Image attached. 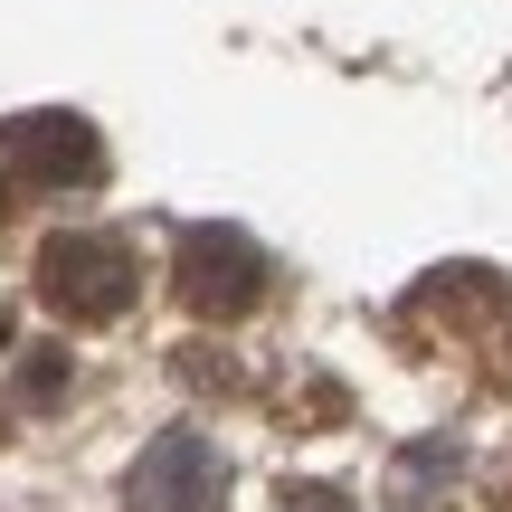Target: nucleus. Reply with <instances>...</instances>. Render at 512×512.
Masks as SVG:
<instances>
[{"label": "nucleus", "mask_w": 512, "mask_h": 512, "mask_svg": "<svg viewBox=\"0 0 512 512\" xmlns=\"http://www.w3.org/2000/svg\"><path fill=\"white\" fill-rule=\"evenodd\" d=\"M133 285H143V266L114 228H57L38 247V304L57 323H114V313H133Z\"/></svg>", "instance_id": "f257e3e1"}, {"label": "nucleus", "mask_w": 512, "mask_h": 512, "mask_svg": "<svg viewBox=\"0 0 512 512\" xmlns=\"http://www.w3.org/2000/svg\"><path fill=\"white\" fill-rule=\"evenodd\" d=\"M171 294H181V313H200V323H247V313L266 304V247H256L247 228H181V247H171Z\"/></svg>", "instance_id": "f03ea898"}, {"label": "nucleus", "mask_w": 512, "mask_h": 512, "mask_svg": "<svg viewBox=\"0 0 512 512\" xmlns=\"http://www.w3.org/2000/svg\"><path fill=\"white\" fill-rule=\"evenodd\" d=\"M0 171L29 190H95L105 181V133L67 105H38V114H10L0 124Z\"/></svg>", "instance_id": "7ed1b4c3"}, {"label": "nucleus", "mask_w": 512, "mask_h": 512, "mask_svg": "<svg viewBox=\"0 0 512 512\" xmlns=\"http://www.w3.org/2000/svg\"><path fill=\"white\" fill-rule=\"evenodd\" d=\"M228 503V456L200 437V427H171L133 456L124 475V512H219Z\"/></svg>", "instance_id": "20e7f679"}, {"label": "nucleus", "mask_w": 512, "mask_h": 512, "mask_svg": "<svg viewBox=\"0 0 512 512\" xmlns=\"http://www.w3.org/2000/svg\"><path fill=\"white\" fill-rule=\"evenodd\" d=\"M67 399V351H29V408H57Z\"/></svg>", "instance_id": "39448f33"}, {"label": "nucleus", "mask_w": 512, "mask_h": 512, "mask_svg": "<svg viewBox=\"0 0 512 512\" xmlns=\"http://www.w3.org/2000/svg\"><path fill=\"white\" fill-rule=\"evenodd\" d=\"M285 512H351L342 484H285Z\"/></svg>", "instance_id": "423d86ee"}, {"label": "nucleus", "mask_w": 512, "mask_h": 512, "mask_svg": "<svg viewBox=\"0 0 512 512\" xmlns=\"http://www.w3.org/2000/svg\"><path fill=\"white\" fill-rule=\"evenodd\" d=\"M0 351H10V304H0Z\"/></svg>", "instance_id": "0eeeda50"}, {"label": "nucleus", "mask_w": 512, "mask_h": 512, "mask_svg": "<svg viewBox=\"0 0 512 512\" xmlns=\"http://www.w3.org/2000/svg\"><path fill=\"white\" fill-rule=\"evenodd\" d=\"M0 219H10V181H0Z\"/></svg>", "instance_id": "6e6552de"}]
</instances>
